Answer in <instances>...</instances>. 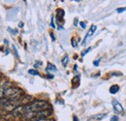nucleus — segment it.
<instances>
[{
    "instance_id": "nucleus-1",
    "label": "nucleus",
    "mask_w": 126,
    "mask_h": 121,
    "mask_svg": "<svg viewBox=\"0 0 126 121\" xmlns=\"http://www.w3.org/2000/svg\"><path fill=\"white\" fill-rule=\"evenodd\" d=\"M45 109H50V105L43 100H36L33 101L30 104L26 105V114L34 112V111H39V110H45Z\"/></svg>"
},
{
    "instance_id": "nucleus-2",
    "label": "nucleus",
    "mask_w": 126,
    "mask_h": 121,
    "mask_svg": "<svg viewBox=\"0 0 126 121\" xmlns=\"http://www.w3.org/2000/svg\"><path fill=\"white\" fill-rule=\"evenodd\" d=\"M23 91L17 87H8L5 92H4V97L8 98L9 100L13 101V102H16L19 101L22 97H23Z\"/></svg>"
},
{
    "instance_id": "nucleus-3",
    "label": "nucleus",
    "mask_w": 126,
    "mask_h": 121,
    "mask_svg": "<svg viewBox=\"0 0 126 121\" xmlns=\"http://www.w3.org/2000/svg\"><path fill=\"white\" fill-rule=\"evenodd\" d=\"M50 114H51V110L50 109H45V110H39V111H34V112L27 113L23 117L25 119H27V120L37 121V120H41V119L47 118Z\"/></svg>"
},
{
    "instance_id": "nucleus-4",
    "label": "nucleus",
    "mask_w": 126,
    "mask_h": 121,
    "mask_svg": "<svg viewBox=\"0 0 126 121\" xmlns=\"http://www.w3.org/2000/svg\"><path fill=\"white\" fill-rule=\"evenodd\" d=\"M0 107L5 109V110H8V111H12L15 107L13 106V101L9 100L8 98L6 97H2L0 98Z\"/></svg>"
},
{
    "instance_id": "nucleus-5",
    "label": "nucleus",
    "mask_w": 126,
    "mask_h": 121,
    "mask_svg": "<svg viewBox=\"0 0 126 121\" xmlns=\"http://www.w3.org/2000/svg\"><path fill=\"white\" fill-rule=\"evenodd\" d=\"M11 114L14 117H21L26 114V105H20V106H16L12 111Z\"/></svg>"
},
{
    "instance_id": "nucleus-6",
    "label": "nucleus",
    "mask_w": 126,
    "mask_h": 121,
    "mask_svg": "<svg viewBox=\"0 0 126 121\" xmlns=\"http://www.w3.org/2000/svg\"><path fill=\"white\" fill-rule=\"evenodd\" d=\"M112 106H113L115 112H117V113L123 112V107L121 106V104H119L116 100H113V101H112Z\"/></svg>"
},
{
    "instance_id": "nucleus-7",
    "label": "nucleus",
    "mask_w": 126,
    "mask_h": 121,
    "mask_svg": "<svg viewBox=\"0 0 126 121\" xmlns=\"http://www.w3.org/2000/svg\"><path fill=\"white\" fill-rule=\"evenodd\" d=\"M96 25H91L90 26V29L88 30V32H87V34H86V36H85V38H84V40H83V42H82V45H84L85 44V42H86V39L88 38V37H90V36H92L93 35V33H94L95 31H96Z\"/></svg>"
},
{
    "instance_id": "nucleus-8",
    "label": "nucleus",
    "mask_w": 126,
    "mask_h": 121,
    "mask_svg": "<svg viewBox=\"0 0 126 121\" xmlns=\"http://www.w3.org/2000/svg\"><path fill=\"white\" fill-rule=\"evenodd\" d=\"M56 70H57L56 67H55L53 64H50V63L47 64V68H46V71H47V73H48V72H49V73H50V72H55Z\"/></svg>"
},
{
    "instance_id": "nucleus-9",
    "label": "nucleus",
    "mask_w": 126,
    "mask_h": 121,
    "mask_svg": "<svg viewBox=\"0 0 126 121\" xmlns=\"http://www.w3.org/2000/svg\"><path fill=\"white\" fill-rule=\"evenodd\" d=\"M119 90V86L118 85H116V84H113V85H111L110 88V94H115V93H117Z\"/></svg>"
},
{
    "instance_id": "nucleus-10",
    "label": "nucleus",
    "mask_w": 126,
    "mask_h": 121,
    "mask_svg": "<svg viewBox=\"0 0 126 121\" xmlns=\"http://www.w3.org/2000/svg\"><path fill=\"white\" fill-rule=\"evenodd\" d=\"M63 16H64V11L62 9H58L57 10V21L59 22L60 19H62Z\"/></svg>"
},
{
    "instance_id": "nucleus-11",
    "label": "nucleus",
    "mask_w": 126,
    "mask_h": 121,
    "mask_svg": "<svg viewBox=\"0 0 126 121\" xmlns=\"http://www.w3.org/2000/svg\"><path fill=\"white\" fill-rule=\"evenodd\" d=\"M68 62H69V57H68V55H66V56H64V58L62 59V65L64 67H66Z\"/></svg>"
},
{
    "instance_id": "nucleus-12",
    "label": "nucleus",
    "mask_w": 126,
    "mask_h": 121,
    "mask_svg": "<svg viewBox=\"0 0 126 121\" xmlns=\"http://www.w3.org/2000/svg\"><path fill=\"white\" fill-rule=\"evenodd\" d=\"M28 73L30 74V75H33V76H39L40 74L38 73V71H36V70H33V69H30V70H28Z\"/></svg>"
},
{
    "instance_id": "nucleus-13",
    "label": "nucleus",
    "mask_w": 126,
    "mask_h": 121,
    "mask_svg": "<svg viewBox=\"0 0 126 121\" xmlns=\"http://www.w3.org/2000/svg\"><path fill=\"white\" fill-rule=\"evenodd\" d=\"M116 11H117V13H122V12L126 11V8H125V7H122V8H118Z\"/></svg>"
},
{
    "instance_id": "nucleus-14",
    "label": "nucleus",
    "mask_w": 126,
    "mask_h": 121,
    "mask_svg": "<svg viewBox=\"0 0 126 121\" xmlns=\"http://www.w3.org/2000/svg\"><path fill=\"white\" fill-rule=\"evenodd\" d=\"M91 50V47H88V48H86V50L85 51H83V52H81V56H83V55H85L88 51H90Z\"/></svg>"
},
{
    "instance_id": "nucleus-15",
    "label": "nucleus",
    "mask_w": 126,
    "mask_h": 121,
    "mask_svg": "<svg viewBox=\"0 0 126 121\" xmlns=\"http://www.w3.org/2000/svg\"><path fill=\"white\" fill-rule=\"evenodd\" d=\"M100 61H101V58H99L98 60H95L94 62H93V65H94V66H98L99 63H100Z\"/></svg>"
},
{
    "instance_id": "nucleus-16",
    "label": "nucleus",
    "mask_w": 126,
    "mask_h": 121,
    "mask_svg": "<svg viewBox=\"0 0 126 121\" xmlns=\"http://www.w3.org/2000/svg\"><path fill=\"white\" fill-rule=\"evenodd\" d=\"M79 25L81 26V28H82V29H84V28H85V22L80 21V22H79Z\"/></svg>"
},
{
    "instance_id": "nucleus-17",
    "label": "nucleus",
    "mask_w": 126,
    "mask_h": 121,
    "mask_svg": "<svg viewBox=\"0 0 126 121\" xmlns=\"http://www.w3.org/2000/svg\"><path fill=\"white\" fill-rule=\"evenodd\" d=\"M110 121H118V117L117 116H112L110 118Z\"/></svg>"
},
{
    "instance_id": "nucleus-18",
    "label": "nucleus",
    "mask_w": 126,
    "mask_h": 121,
    "mask_svg": "<svg viewBox=\"0 0 126 121\" xmlns=\"http://www.w3.org/2000/svg\"><path fill=\"white\" fill-rule=\"evenodd\" d=\"M72 45H73V46H75V47L77 46V43H76V41H75L74 39H72Z\"/></svg>"
},
{
    "instance_id": "nucleus-19",
    "label": "nucleus",
    "mask_w": 126,
    "mask_h": 121,
    "mask_svg": "<svg viewBox=\"0 0 126 121\" xmlns=\"http://www.w3.org/2000/svg\"><path fill=\"white\" fill-rule=\"evenodd\" d=\"M8 30L10 31V32H12V33H14V35L16 34V30H13V29H11V28H8Z\"/></svg>"
},
{
    "instance_id": "nucleus-20",
    "label": "nucleus",
    "mask_w": 126,
    "mask_h": 121,
    "mask_svg": "<svg viewBox=\"0 0 126 121\" xmlns=\"http://www.w3.org/2000/svg\"><path fill=\"white\" fill-rule=\"evenodd\" d=\"M51 27H53V28L55 27L54 26V23H53V17H51Z\"/></svg>"
},
{
    "instance_id": "nucleus-21",
    "label": "nucleus",
    "mask_w": 126,
    "mask_h": 121,
    "mask_svg": "<svg viewBox=\"0 0 126 121\" xmlns=\"http://www.w3.org/2000/svg\"><path fill=\"white\" fill-rule=\"evenodd\" d=\"M74 121H78V118H77V116H74Z\"/></svg>"
},
{
    "instance_id": "nucleus-22",
    "label": "nucleus",
    "mask_w": 126,
    "mask_h": 121,
    "mask_svg": "<svg viewBox=\"0 0 126 121\" xmlns=\"http://www.w3.org/2000/svg\"><path fill=\"white\" fill-rule=\"evenodd\" d=\"M22 25H23V23H22V22H20V23H19V27H22Z\"/></svg>"
},
{
    "instance_id": "nucleus-23",
    "label": "nucleus",
    "mask_w": 126,
    "mask_h": 121,
    "mask_svg": "<svg viewBox=\"0 0 126 121\" xmlns=\"http://www.w3.org/2000/svg\"><path fill=\"white\" fill-rule=\"evenodd\" d=\"M50 36H51V38H52V40H54V37H53V35H52V33H50Z\"/></svg>"
},
{
    "instance_id": "nucleus-24",
    "label": "nucleus",
    "mask_w": 126,
    "mask_h": 121,
    "mask_svg": "<svg viewBox=\"0 0 126 121\" xmlns=\"http://www.w3.org/2000/svg\"><path fill=\"white\" fill-rule=\"evenodd\" d=\"M1 117H2V115H1V114H0V119H1Z\"/></svg>"
}]
</instances>
